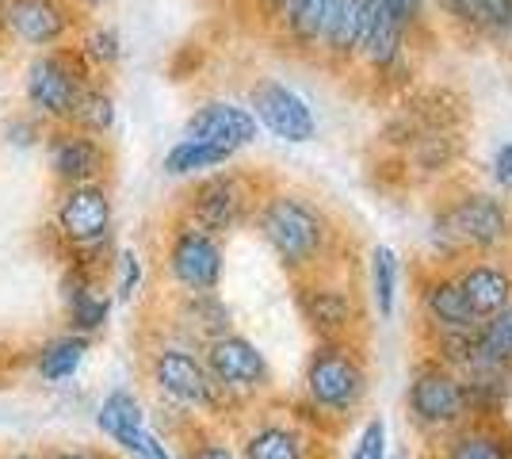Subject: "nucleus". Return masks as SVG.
<instances>
[{"label": "nucleus", "instance_id": "nucleus-1", "mask_svg": "<svg viewBox=\"0 0 512 459\" xmlns=\"http://www.w3.org/2000/svg\"><path fill=\"white\" fill-rule=\"evenodd\" d=\"M256 234L276 253V261L299 280L321 268H333L341 249V230L318 199L302 192H264L253 211Z\"/></svg>", "mask_w": 512, "mask_h": 459}, {"label": "nucleus", "instance_id": "nucleus-2", "mask_svg": "<svg viewBox=\"0 0 512 459\" xmlns=\"http://www.w3.org/2000/svg\"><path fill=\"white\" fill-rule=\"evenodd\" d=\"M432 245L444 261L501 257L512 245V199L467 188L432 215Z\"/></svg>", "mask_w": 512, "mask_h": 459}, {"label": "nucleus", "instance_id": "nucleus-3", "mask_svg": "<svg viewBox=\"0 0 512 459\" xmlns=\"http://www.w3.org/2000/svg\"><path fill=\"white\" fill-rule=\"evenodd\" d=\"M302 387L318 417L348 421L360 414L371 391V372H367L360 341H318L306 360Z\"/></svg>", "mask_w": 512, "mask_h": 459}, {"label": "nucleus", "instance_id": "nucleus-4", "mask_svg": "<svg viewBox=\"0 0 512 459\" xmlns=\"http://www.w3.org/2000/svg\"><path fill=\"white\" fill-rule=\"evenodd\" d=\"M295 306L318 341H360L363 303L344 268H321L295 280Z\"/></svg>", "mask_w": 512, "mask_h": 459}, {"label": "nucleus", "instance_id": "nucleus-5", "mask_svg": "<svg viewBox=\"0 0 512 459\" xmlns=\"http://www.w3.org/2000/svg\"><path fill=\"white\" fill-rule=\"evenodd\" d=\"M406 414L428 437H448L451 429L467 425L470 406L467 391H463V375L444 368L440 360L417 364L406 387Z\"/></svg>", "mask_w": 512, "mask_h": 459}, {"label": "nucleus", "instance_id": "nucleus-6", "mask_svg": "<svg viewBox=\"0 0 512 459\" xmlns=\"http://www.w3.org/2000/svg\"><path fill=\"white\" fill-rule=\"evenodd\" d=\"M92 81V66L81 50H46L27 66V104L39 119L50 123H73V111L85 85Z\"/></svg>", "mask_w": 512, "mask_h": 459}, {"label": "nucleus", "instance_id": "nucleus-7", "mask_svg": "<svg viewBox=\"0 0 512 459\" xmlns=\"http://www.w3.org/2000/svg\"><path fill=\"white\" fill-rule=\"evenodd\" d=\"M256 203H260V188L253 176L237 169H214L188 192V222L203 234L222 238L253 219Z\"/></svg>", "mask_w": 512, "mask_h": 459}, {"label": "nucleus", "instance_id": "nucleus-8", "mask_svg": "<svg viewBox=\"0 0 512 459\" xmlns=\"http://www.w3.org/2000/svg\"><path fill=\"white\" fill-rule=\"evenodd\" d=\"M203 364L211 372L214 387L226 398H249V394H260L272 387L268 356L256 349L249 337H241V333H222V337L207 341Z\"/></svg>", "mask_w": 512, "mask_h": 459}, {"label": "nucleus", "instance_id": "nucleus-9", "mask_svg": "<svg viewBox=\"0 0 512 459\" xmlns=\"http://www.w3.org/2000/svg\"><path fill=\"white\" fill-rule=\"evenodd\" d=\"M153 383L157 391L165 394L176 406H188V410H218L226 394L214 387L211 372L203 364V356H195L184 345H165V349L153 352Z\"/></svg>", "mask_w": 512, "mask_h": 459}, {"label": "nucleus", "instance_id": "nucleus-10", "mask_svg": "<svg viewBox=\"0 0 512 459\" xmlns=\"http://www.w3.org/2000/svg\"><path fill=\"white\" fill-rule=\"evenodd\" d=\"M54 226L77 253H96L111 238V196L104 180L92 184H73L58 196L54 207Z\"/></svg>", "mask_w": 512, "mask_h": 459}, {"label": "nucleus", "instance_id": "nucleus-11", "mask_svg": "<svg viewBox=\"0 0 512 459\" xmlns=\"http://www.w3.org/2000/svg\"><path fill=\"white\" fill-rule=\"evenodd\" d=\"M249 111H253V119L264 131L276 134L279 142L302 146V142L318 138L314 108L302 100L295 88L276 81V77H264V81H256L249 88Z\"/></svg>", "mask_w": 512, "mask_h": 459}, {"label": "nucleus", "instance_id": "nucleus-12", "mask_svg": "<svg viewBox=\"0 0 512 459\" xmlns=\"http://www.w3.org/2000/svg\"><path fill=\"white\" fill-rule=\"evenodd\" d=\"M165 261H169V276L184 287L188 295L218 291V284H222V268H226L222 241L214 238V234L195 230L192 222H184V226L172 230Z\"/></svg>", "mask_w": 512, "mask_h": 459}, {"label": "nucleus", "instance_id": "nucleus-13", "mask_svg": "<svg viewBox=\"0 0 512 459\" xmlns=\"http://www.w3.org/2000/svg\"><path fill=\"white\" fill-rule=\"evenodd\" d=\"M96 425L134 459H172L165 440L146 429V410L130 391H111L96 410Z\"/></svg>", "mask_w": 512, "mask_h": 459}, {"label": "nucleus", "instance_id": "nucleus-14", "mask_svg": "<svg viewBox=\"0 0 512 459\" xmlns=\"http://www.w3.org/2000/svg\"><path fill=\"white\" fill-rule=\"evenodd\" d=\"M46 165L58 184L73 188V184H92V180H104L107 165H111V153H107L104 138L85 134L77 127H65V131L50 134L46 142Z\"/></svg>", "mask_w": 512, "mask_h": 459}, {"label": "nucleus", "instance_id": "nucleus-15", "mask_svg": "<svg viewBox=\"0 0 512 459\" xmlns=\"http://www.w3.org/2000/svg\"><path fill=\"white\" fill-rule=\"evenodd\" d=\"M260 123L253 119V111L234 100H207L188 115L184 123V138H199V142H214L226 150H245L253 146Z\"/></svg>", "mask_w": 512, "mask_h": 459}, {"label": "nucleus", "instance_id": "nucleus-16", "mask_svg": "<svg viewBox=\"0 0 512 459\" xmlns=\"http://www.w3.org/2000/svg\"><path fill=\"white\" fill-rule=\"evenodd\" d=\"M417 310H421V322L428 326V337L432 333H474L478 329V318L463 299L455 272H440V268L428 272L421 280V291H417Z\"/></svg>", "mask_w": 512, "mask_h": 459}, {"label": "nucleus", "instance_id": "nucleus-17", "mask_svg": "<svg viewBox=\"0 0 512 459\" xmlns=\"http://www.w3.org/2000/svg\"><path fill=\"white\" fill-rule=\"evenodd\" d=\"M455 280H459V291L474 310L478 326L501 306L512 303V264L501 257H470L467 264L455 268Z\"/></svg>", "mask_w": 512, "mask_h": 459}, {"label": "nucleus", "instance_id": "nucleus-18", "mask_svg": "<svg viewBox=\"0 0 512 459\" xmlns=\"http://www.w3.org/2000/svg\"><path fill=\"white\" fill-rule=\"evenodd\" d=\"M371 12H375V0H333V12H329V23H325V35L318 46V54L329 66L348 69L360 62Z\"/></svg>", "mask_w": 512, "mask_h": 459}, {"label": "nucleus", "instance_id": "nucleus-19", "mask_svg": "<svg viewBox=\"0 0 512 459\" xmlns=\"http://www.w3.org/2000/svg\"><path fill=\"white\" fill-rule=\"evenodd\" d=\"M4 27L27 46H54L69 35L73 16L65 0H8Z\"/></svg>", "mask_w": 512, "mask_h": 459}, {"label": "nucleus", "instance_id": "nucleus-20", "mask_svg": "<svg viewBox=\"0 0 512 459\" xmlns=\"http://www.w3.org/2000/svg\"><path fill=\"white\" fill-rule=\"evenodd\" d=\"M62 299H65V314H69V326L81 337H92L107 326L111 318V299L96 287L92 272L88 268H69L62 276Z\"/></svg>", "mask_w": 512, "mask_h": 459}, {"label": "nucleus", "instance_id": "nucleus-21", "mask_svg": "<svg viewBox=\"0 0 512 459\" xmlns=\"http://www.w3.org/2000/svg\"><path fill=\"white\" fill-rule=\"evenodd\" d=\"M440 440H444L440 459H512V433L501 425V417L497 421L474 417Z\"/></svg>", "mask_w": 512, "mask_h": 459}, {"label": "nucleus", "instance_id": "nucleus-22", "mask_svg": "<svg viewBox=\"0 0 512 459\" xmlns=\"http://www.w3.org/2000/svg\"><path fill=\"white\" fill-rule=\"evenodd\" d=\"M329 12H333V0H291L276 23L279 39L291 46L295 54H314L318 58Z\"/></svg>", "mask_w": 512, "mask_h": 459}, {"label": "nucleus", "instance_id": "nucleus-23", "mask_svg": "<svg viewBox=\"0 0 512 459\" xmlns=\"http://www.w3.org/2000/svg\"><path fill=\"white\" fill-rule=\"evenodd\" d=\"M245 459H310V433L295 421H264L245 437Z\"/></svg>", "mask_w": 512, "mask_h": 459}, {"label": "nucleus", "instance_id": "nucleus-24", "mask_svg": "<svg viewBox=\"0 0 512 459\" xmlns=\"http://www.w3.org/2000/svg\"><path fill=\"white\" fill-rule=\"evenodd\" d=\"M398 287H402V257L390 245H375L367 253V291L383 322H390L398 310Z\"/></svg>", "mask_w": 512, "mask_h": 459}, {"label": "nucleus", "instance_id": "nucleus-25", "mask_svg": "<svg viewBox=\"0 0 512 459\" xmlns=\"http://www.w3.org/2000/svg\"><path fill=\"white\" fill-rule=\"evenodd\" d=\"M237 153L214 142H199V138H180L169 153H165V173L169 176H199L214 173L222 165H230Z\"/></svg>", "mask_w": 512, "mask_h": 459}, {"label": "nucleus", "instance_id": "nucleus-26", "mask_svg": "<svg viewBox=\"0 0 512 459\" xmlns=\"http://www.w3.org/2000/svg\"><path fill=\"white\" fill-rule=\"evenodd\" d=\"M85 352H88V337L81 333H65V337H54L46 341L39 356H35V368L43 375L46 383H62L69 375H77V368L85 364Z\"/></svg>", "mask_w": 512, "mask_h": 459}, {"label": "nucleus", "instance_id": "nucleus-27", "mask_svg": "<svg viewBox=\"0 0 512 459\" xmlns=\"http://www.w3.org/2000/svg\"><path fill=\"white\" fill-rule=\"evenodd\" d=\"M184 322L207 345L214 337L230 333V310H226V303L214 291H199V295H188V303H184Z\"/></svg>", "mask_w": 512, "mask_h": 459}, {"label": "nucleus", "instance_id": "nucleus-28", "mask_svg": "<svg viewBox=\"0 0 512 459\" xmlns=\"http://www.w3.org/2000/svg\"><path fill=\"white\" fill-rule=\"evenodd\" d=\"M69 127L104 138V134L115 127V96H111L104 85H92V81H88L85 92H81V100H77V111H73V123H69Z\"/></svg>", "mask_w": 512, "mask_h": 459}, {"label": "nucleus", "instance_id": "nucleus-29", "mask_svg": "<svg viewBox=\"0 0 512 459\" xmlns=\"http://www.w3.org/2000/svg\"><path fill=\"white\" fill-rule=\"evenodd\" d=\"M478 337V352L486 364H497V368H509L512 364V303L501 306L497 314H490L482 326L474 329Z\"/></svg>", "mask_w": 512, "mask_h": 459}, {"label": "nucleus", "instance_id": "nucleus-30", "mask_svg": "<svg viewBox=\"0 0 512 459\" xmlns=\"http://www.w3.org/2000/svg\"><path fill=\"white\" fill-rule=\"evenodd\" d=\"M81 54H85V62L92 69H115L123 62V39H119V31L111 23H96L85 35Z\"/></svg>", "mask_w": 512, "mask_h": 459}, {"label": "nucleus", "instance_id": "nucleus-31", "mask_svg": "<svg viewBox=\"0 0 512 459\" xmlns=\"http://www.w3.org/2000/svg\"><path fill=\"white\" fill-rule=\"evenodd\" d=\"M386 421L379 414L367 417L360 425V433H356V440H352V452H348V459H386Z\"/></svg>", "mask_w": 512, "mask_h": 459}, {"label": "nucleus", "instance_id": "nucleus-32", "mask_svg": "<svg viewBox=\"0 0 512 459\" xmlns=\"http://www.w3.org/2000/svg\"><path fill=\"white\" fill-rule=\"evenodd\" d=\"M138 287H142V261H138L134 249H123L119 253V284H115V291H119L123 303H130Z\"/></svg>", "mask_w": 512, "mask_h": 459}, {"label": "nucleus", "instance_id": "nucleus-33", "mask_svg": "<svg viewBox=\"0 0 512 459\" xmlns=\"http://www.w3.org/2000/svg\"><path fill=\"white\" fill-rule=\"evenodd\" d=\"M383 8L394 16V20L402 23L406 31H417V27L425 23L428 0H383Z\"/></svg>", "mask_w": 512, "mask_h": 459}, {"label": "nucleus", "instance_id": "nucleus-34", "mask_svg": "<svg viewBox=\"0 0 512 459\" xmlns=\"http://www.w3.org/2000/svg\"><path fill=\"white\" fill-rule=\"evenodd\" d=\"M490 180L501 196H512V142L497 146L490 157Z\"/></svg>", "mask_w": 512, "mask_h": 459}, {"label": "nucleus", "instance_id": "nucleus-35", "mask_svg": "<svg viewBox=\"0 0 512 459\" xmlns=\"http://www.w3.org/2000/svg\"><path fill=\"white\" fill-rule=\"evenodd\" d=\"M4 134H8V142L16 146V150H27V146H35L39 142V123L27 115V119H12L8 127H4Z\"/></svg>", "mask_w": 512, "mask_h": 459}, {"label": "nucleus", "instance_id": "nucleus-36", "mask_svg": "<svg viewBox=\"0 0 512 459\" xmlns=\"http://www.w3.org/2000/svg\"><path fill=\"white\" fill-rule=\"evenodd\" d=\"M188 459H237L226 444H218V440H199L192 452H188Z\"/></svg>", "mask_w": 512, "mask_h": 459}, {"label": "nucleus", "instance_id": "nucleus-37", "mask_svg": "<svg viewBox=\"0 0 512 459\" xmlns=\"http://www.w3.org/2000/svg\"><path fill=\"white\" fill-rule=\"evenodd\" d=\"M291 0H253V12L260 16L264 23H272L276 27L279 23V16H283V8H287Z\"/></svg>", "mask_w": 512, "mask_h": 459}, {"label": "nucleus", "instance_id": "nucleus-38", "mask_svg": "<svg viewBox=\"0 0 512 459\" xmlns=\"http://www.w3.org/2000/svg\"><path fill=\"white\" fill-rule=\"evenodd\" d=\"M50 459H100L96 452H58V456H50Z\"/></svg>", "mask_w": 512, "mask_h": 459}, {"label": "nucleus", "instance_id": "nucleus-39", "mask_svg": "<svg viewBox=\"0 0 512 459\" xmlns=\"http://www.w3.org/2000/svg\"><path fill=\"white\" fill-rule=\"evenodd\" d=\"M81 8H100V4H107V0H77Z\"/></svg>", "mask_w": 512, "mask_h": 459}, {"label": "nucleus", "instance_id": "nucleus-40", "mask_svg": "<svg viewBox=\"0 0 512 459\" xmlns=\"http://www.w3.org/2000/svg\"><path fill=\"white\" fill-rule=\"evenodd\" d=\"M4 8H8V0H0V27H4Z\"/></svg>", "mask_w": 512, "mask_h": 459}, {"label": "nucleus", "instance_id": "nucleus-41", "mask_svg": "<svg viewBox=\"0 0 512 459\" xmlns=\"http://www.w3.org/2000/svg\"><path fill=\"white\" fill-rule=\"evenodd\" d=\"M8 459H35V456H27V452H20V456H8Z\"/></svg>", "mask_w": 512, "mask_h": 459}, {"label": "nucleus", "instance_id": "nucleus-42", "mask_svg": "<svg viewBox=\"0 0 512 459\" xmlns=\"http://www.w3.org/2000/svg\"><path fill=\"white\" fill-rule=\"evenodd\" d=\"M386 459H406V456H386Z\"/></svg>", "mask_w": 512, "mask_h": 459}, {"label": "nucleus", "instance_id": "nucleus-43", "mask_svg": "<svg viewBox=\"0 0 512 459\" xmlns=\"http://www.w3.org/2000/svg\"><path fill=\"white\" fill-rule=\"evenodd\" d=\"M509 372H512V364H509Z\"/></svg>", "mask_w": 512, "mask_h": 459}]
</instances>
